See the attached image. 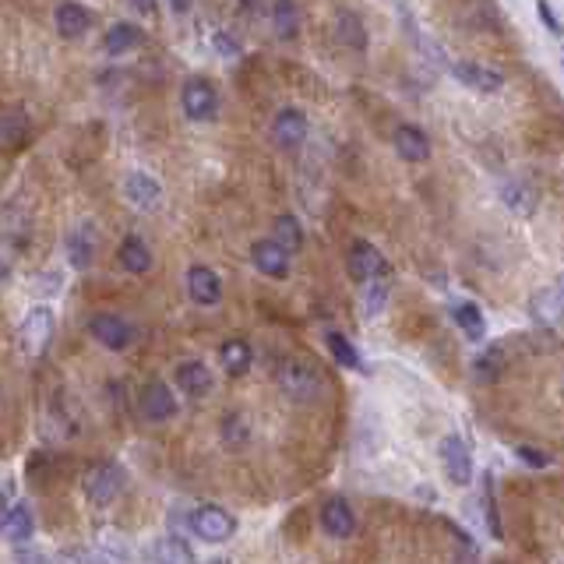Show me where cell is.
Masks as SVG:
<instances>
[{"instance_id":"603a6c76","label":"cell","mask_w":564,"mask_h":564,"mask_svg":"<svg viewBox=\"0 0 564 564\" xmlns=\"http://www.w3.org/2000/svg\"><path fill=\"white\" fill-rule=\"evenodd\" d=\"M138 46H141V29L134 22H117L103 36V50L110 53V57H124V53L138 50Z\"/></svg>"},{"instance_id":"7bdbcfd3","label":"cell","mask_w":564,"mask_h":564,"mask_svg":"<svg viewBox=\"0 0 564 564\" xmlns=\"http://www.w3.org/2000/svg\"><path fill=\"white\" fill-rule=\"evenodd\" d=\"M11 279V265H8V258H0V282H8Z\"/></svg>"},{"instance_id":"ffe728a7","label":"cell","mask_w":564,"mask_h":564,"mask_svg":"<svg viewBox=\"0 0 564 564\" xmlns=\"http://www.w3.org/2000/svg\"><path fill=\"white\" fill-rule=\"evenodd\" d=\"M67 258H71L75 268H82V272L96 261V230L89 223L75 226V230L67 233Z\"/></svg>"},{"instance_id":"4dcf8cb0","label":"cell","mask_w":564,"mask_h":564,"mask_svg":"<svg viewBox=\"0 0 564 564\" xmlns=\"http://www.w3.org/2000/svg\"><path fill=\"white\" fill-rule=\"evenodd\" d=\"M149 557L152 561H194V550L180 536H163V540H156Z\"/></svg>"},{"instance_id":"60d3db41","label":"cell","mask_w":564,"mask_h":564,"mask_svg":"<svg viewBox=\"0 0 564 564\" xmlns=\"http://www.w3.org/2000/svg\"><path fill=\"white\" fill-rule=\"evenodd\" d=\"M18 561H46V554H39V550H18Z\"/></svg>"},{"instance_id":"ba28073f","label":"cell","mask_w":564,"mask_h":564,"mask_svg":"<svg viewBox=\"0 0 564 564\" xmlns=\"http://www.w3.org/2000/svg\"><path fill=\"white\" fill-rule=\"evenodd\" d=\"M346 268H349V279L353 282H374L385 275V258H381V251L374 244L357 240L346 254Z\"/></svg>"},{"instance_id":"e575fe53","label":"cell","mask_w":564,"mask_h":564,"mask_svg":"<svg viewBox=\"0 0 564 564\" xmlns=\"http://www.w3.org/2000/svg\"><path fill=\"white\" fill-rule=\"evenodd\" d=\"M244 438H247L244 416H237V413L226 416V420H223V441H230V445H233V441H244Z\"/></svg>"},{"instance_id":"d4e9b609","label":"cell","mask_w":564,"mask_h":564,"mask_svg":"<svg viewBox=\"0 0 564 564\" xmlns=\"http://www.w3.org/2000/svg\"><path fill=\"white\" fill-rule=\"evenodd\" d=\"M4 533H8L11 543H29L32 533H36V515H32L29 501H22V505H11V515H8V526H4Z\"/></svg>"},{"instance_id":"52a82bcc","label":"cell","mask_w":564,"mask_h":564,"mask_svg":"<svg viewBox=\"0 0 564 564\" xmlns=\"http://www.w3.org/2000/svg\"><path fill=\"white\" fill-rule=\"evenodd\" d=\"M441 466H445V476L455 483V487H466L473 480V455H469V445L459 438V434H448L438 448Z\"/></svg>"},{"instance_id":"f546056e","label":"cell","mask_w":564,"mask_h":564,"mask_svg":"<svg viewBox=\"0 0 564 564\" xmlns=\"http://www.w3.org/2000/svg\"><path fill=\"white\" fill-rule=\"evenodd\" d=\"M452 321L469 335V339H483V314H480V307H476V304H469V300L455 304L452 307Z\"/></svg>"},{"instance_id":"4fadbf2b","label":"cell","mask_w":564,"mask_h":564,"mask_svg":"<svg viewBox=\"0 0 564 564\" xmlns=\"http://www.w3.org/2000/svg\"><path fill=\"white\" fill-rule=\"evenodd\" d=\"M321 529H325V536H332V540H349V536H353L357 515H353L346 498H328L325 505H321Z\"/></svg>"},{"instance_id":"cb8c5ba5","label":"cell","mask_w":564,"mask_h":564,"mask_svg":"<svg viewBox=\"0 0 564 564\" xmlns=\"http://www.w3.org/2000/svg\"><path fill=\"white\" fill-rule=\"evenodd\" d=\"M272 29L279 39H297V32H300V4L297 0H275L272 4Z\"/></svg>"},{"instance_id":"e0dca14e","label":"cell","mask_w":564,"mask_h":564,"mask_svg":"<svg viewBox=\"0 0 564 564\" xmlns=\"http://www.w3.org/2000/svg\"><path fill=\"white\" fill-rule=\"evenodd\" d=\"M173 378H177V388L187 399H205V395L212 392V371H208L201 360H184V364H177Z\"/></svg>"},{"instance_id":"f35d334b","label":"cell","mask_w":564,"mask_h":564,"mask_svg":"<svg viewBox=\"0 0 564 564\" xmlns=\"http://www.w3.org/2000/svg\"><path fill=\"white\" fill-rule=\"evenodd\" d=\"M127 4H131L134 11H141V15H152V11H156V0H127Z\"/></svg>"},{"instance_id":"9a60e30c","label":"cell","mask_w":564,"mask_h":564,"mask_svg":"<svg viewBox=\"0 0 564 564\" xmlns=\"http://www.w3.org/2000/svg\"><path fill=\"white\" fill-rule=\"evenodd\" d=\"M452 75L459 78L466 89H476V92L505 89V75H501V71H494V67L476 64V60H459V64H452Z\"/></svg>"},{"instance_id":"83f0119b","label":"cell","mask_w":564,"mask_h":564,"mask_svg":"<svg viewBox=\"0 0 564 564\" xmlns=\"http://www.w3.org/2000/svg\"><path fill=\"white\" fill-rule=\"evenodd\" d=\"M501 198H505V205L512 208V212H519V216H533L536 191L526 184V180H508V184L501 187Z\"/></svg>"},{"instance_id":"836d02e7","label":"cell","mask_w":564,"mask_h":564,"mask_svg":"<svg viewBox=\"0 0 564 564\" xmlns=\"http://www.w3.org/2000/svg\"><path fill=\"white\" fill-rule=\"evenodd\" d=\"M515 455H519V459L526 462V466H533V469H547V466H550V455L540 452V448L519 445V448H515Z\"/></svg>"},{"instance_id":"8fae6325","label":"cell","mask_w":564,"mask_h":564,"mask_svg":"<svg viewBox=\"0 0 564 564\" xmlns=\"http://www.w3.org/2000/svg\"><path fill=\"white\" fill-rule=\"evenodd\" d=\"M251 261L268 279H286V275H290V251H286L279 240H254Z\"/></svg>"},{"instance_id":"2e32d148","label":"cell","mask_w":564,"mask_h":564,"mask_svg":"<svg viewBox=\"0 0 564 564\" xmlns=\"http://www.w3.org/2000/svg\"><path fill=\"white\" fill-rule=\"evenodd\" d=\"M29 134H32V120L25 113V106H11V110L0 113V145L8 152H18L29 145Z\"/></svg>"},{"instance_id":"d590c367","label":"cell","mask_w":564,"mask_h":564,"mask_svg":"<svg viewBox=\"0 0 564 564\" xmlns=\"http://www.w3.org/2000/svg\"><path fill=\"white\" fill-rule=\"evenodd\" d=\"M536 15H540V22L547 25L554 36H561V22H557L554 8H550V0H536Z\"/></svg>"},{"instance_id":"3957f363","label":"cell","mask_w":564,"mask_h":564,"mask_svg":"<svg viewBox=\"0 0 564 564\" xmlns=\"http://www.w3.org/2000/svg\"><path fill=\"white\" fill-rule=\"evenodd\" d=\"M187 526H191V533L205 543H226L233 533H237V519H233L223 505H198L191 515H187Z\"/></svg>"},{"instance_id":"74e56055","label":"cell","mask_w":564,"mask_h":564,"mask_svg":"<svg viewBox=\"0 0 564 564\" xmlns=\"http://www.w3.org/2000/svg\"><path fill=\"white\" fill-rule=\"evenodd\" d=\"M385 293H388V286H385V282H378V293H367V300H364V304H367V314H378L381 311V304H385Z\"/></svg>"},{"instance_id":"9c48e42d","label":"cell","mask_w":564,"mask_h":564,"mask_svg":"<svg viewBox=\"0 0 564 564\" xmlns=\"http://www.w3.org/2000/svg\"><path fill=\"white\" fill-rule=\"evenodd\" d=\"M141 416L149 423H166L177 416V395L166 381H149L141 388Z\"/></svg>"},{"instance_id":"8992f818","label":"cell","mask_w":564,"mask_h":564,"mask_svg":"<svg viewBox=\"0 0 564 564\" xmlns=\"http://www.w3.org/2000/svg\"><path fill=\"white\" fill-rule=\"evenodd\" d=\"M89 335L103 349L124 353V349L134 342V325L127 318H120V314H113V311H99V314H92V318H89Z\"/></svg>"},{"instance_id":"7c38bea8","label":"cell","mask_w":564,"mask_h":564,"mask_svg":"<svg viewBox=\"0 0 564 564\" xmlns=\"http://www.w3.org/2000/svg\"><path fill=\"white\" fill-rule=\"evenodd\" d=\"M187 293L198 307H216L223 300V279L208 265H191L187 268Z\"/></svg>"},{"instance_id":"7402d4cb","label":"cell","mask_w":564,"mask_h":564,"mask_svg":"<svg viewBox=\"0 0 564 564\" xmlns=\"http://www.w3.org/2000/svg\"><path fill=\"white\" fill-rule=\"evenodd\" d=\"M219 364H223V371L230 374V378H240V374H247L254 364L251 346H247L244 339H226L223 346H219Z\"/></svg>"},{"instance_id":"8d00e7d4","label":"cell","mask_w":564,"mask_h":564,"mask_svg":"<svg viewBox=\"0 0 564 564\" xmlns=\"http://www.w3.org/2000/svg\"><path fill=\"white\" fill-rule=\"evenodd\" d=\"M216 50L226 53V57H240V43L226 36V32H216Z\"/></svg>"},{"instance_id":"ac0fdd59","label":"cell","mask_w":564,"mask_h":564,"mask_svg":"<svg viewBox=\"0 0 564 564\" xmlns=\"http://www.w3.org/2000/svg\"><path fill=\"white\" fill-rule=\"evenodd\" d=\"M53 25H57V32L64 39H82L85 32L92 29V15L78 0H64V4H57V11H53Z\"/></svg>"},{"instance_id":"5b68a950","label":"cell","mask_w":564,"mask_h":564,"mask_svg":"<svg viewBox=\"0 0 564 564\" xmlns=\"http://www.w3.org/2000/svg\"><path fill=\"white\" fill-rule=\"evenodd\" d=\"M50 339H53V311L46 304L29 307V314L18 325V346H22V353L25 357H43Z\"/></svg>"},{"instance_id":"1f68e13d","label":"cell","mask_w":564,"mask_h":564,"mask_svg":"<svg viewBox=\"0 0 564 564\" xmlns=\"http://www.w3.org/2000/svg\"><path fill=\"white\" fill-rule=\"evenodd\" d=\"M476 381H498L501 374H505V353H501L498 346H490L487 353H480V357H476Z\"/></svg>"},{"instance_id":"5bb4252c","label":"cell","mask_w":564,"mask_h":564,"mask_svg":"<svg viewBox=\"0 0 564 564\" xmlns=\"http://www.w3.org/2000/svg\"><path fill=\"white\" fill-rule=\"evenodd\" d=\"M124 198L131 201L134 208H141V212H156L159 201H163V187H159L156 177H149V173H127L124 180Z\"/></svg>"},{"instance_id":"30bf717a","label":"cell","mask_w":564,"mask_h":564,"mask_svg":"<svg viewBox=\"0 0 564 564\" xmlns=\"http://www.w3.org/2000/svg\"><path fill=\"white\" fill-rule=\"evenodd\" d=\"M307 131H311V127H307L304 110H297V106H286V110L275 113L272 138L279 149H300V145L307 141Z\"/></svg>"},{"instance_id":"7a4b0ae2","label":"cell","mask_w":564,"mask_h":564,"mask_svg":"<svg viewBox=\"0 0 564 564\" xmlns=\"http://www.w3.org/2000/svg\"><path fill=\"white\" fill-rule=\"evenodd\" d=\"M124 480L127 476L117 462H96V466L85 473L82 490H85V498H89L96 508H110L113 501L124 494Z\"/></svg>"},{"instance_id":"4316f807","label":"cell","mask_w":564,"mask_h":564,"mask_svg":"<svg viewBox=\"0 0 564 564\" xmlns=\"http://www.w3.org/2000/svg\"><path fill=\"white\" fill-rule=\"evenodd\" d=\"M335 36H339V43L349 46V50H367V29L353 11H342V15L335 18Z\"/></svg>"},{"instance_id":"d6a6232c","label":"cell","mask_w":564,"mask_h":564,"mask_svg":"<svg viewBox=\"0 0 564 564\" xmlns=\"http://www.w3.org/2000/svg\"><path fill=\"white\" fill-rule=\"evenodd\" d=\"M275 240L290 254H297L304 247V230H300V223L293 216H279L275 219Z\"/></svg>"},{"instance_id":"d6986e66","label":"cell","mask_w":564,"mask_h":564,"mask_svg":"<svg viewBox=\"0 0 564 564\" xmlns=\"http://www.w3.org/2000/svg\"><path fill=\"white\" fill-rule=\"evenodd\" d=\"M395 152H399L406 163H427L431 159V138L413 124H402L395 131Z\"/></svg>"},{"instance_id":"277c9868","label":"cell","mask_w":564,"mask_h":564,"mask_svg":"<svg viewBox=\"0 0 564 564\" xmlns=\"http://www.w3.org/2000/svg\"><path fill=\"white\" fill-rule=\"evenodd\" d=\"M180 110L194 124H205V120H216L219 113V92L208 78H187L184 89H180Z\"/></svg>"},{"instance_id":"484cf974","label":"cell","mask_w":564,"mask_h":564,"mask_svg":"<svg viewBox=\"0 0 564 564\" xmlns=\"http://www.w3.org/2000/svg\"><path fill=\"white\" fill-rule=\"evenodd\" d=\"M325 346H328V353H332L335 364H339V367H346V371H364V360H360V353L353 349V342H349L342 332L328 328V332H325Z\"/></svg>"},{"instance_id":"b9f144b4","label":"cell","mask_w":564,"mask_h":564,"mask_svg":"<svg viewBox=\"0 0 564 564\" xmlns=\"http://www.w3.org/2000/svg\"><path fill=\"white\" fill-rule=\"evenodd\" d=\"M170 8H173V15H187V11H191V0H170Z\"/></svg>"},{"instance_id":"f1b7e54d","label":"cell","mask_w":564,"mask_h":564,"mask_svg":"<svg viewBox=\"0 0 564 564\" xmlns=\"http://www.w3.org/2000/svg\"><path fill=\"white\" fill-rule=\"evenodd\" d=\"M483 522H487L490 540H505V526L498 515V498H494V476H483Z\"/></svg>"},{"instance_id":"44dd1931","label":"cell","mask_w":564,"mask_h":564,"mask_svg":"<svg viewBox=\"0 0 564 564\" xmlns=\"http://www.w3.org/2000/svg\"><path fill=\"white\" fill-rule=\"evenodd\" d=\"M117 258H120V268L124 272H131V275H145V272H152V251H149V244L141 237H124L120 240V251H117Z\"/></svg>"},{"instance_id":"6da1fadb","label":"cell","mask_w":564,"mask_h":564,"mask_svg":"<svg viewBox=\"0 0 564 564\" xmlns=\"http://www.w3.org/2000/svg\"><path fill=\"white\" fill-rule=\"evenodd\" d=\"M275 381H279L282 395L293 399L297 406H311V402H318L325 395V374L314 364H307V360H286V364H279Z\"/></svg>"},{"instance_id":"ab89813d","label":"cell","mask_w":564,"mask_h":564,"mask_svg":"<svg viewBox=\"0 0 564 564\" xmlns=\"http://www.w3.org/2000/svg\"><path fill=\"white\" fill-rule=\"evenodd\" d=\"M8 515H11V501L0 494V533H4V526H8Z\"/></svg>"}]
</instances>
